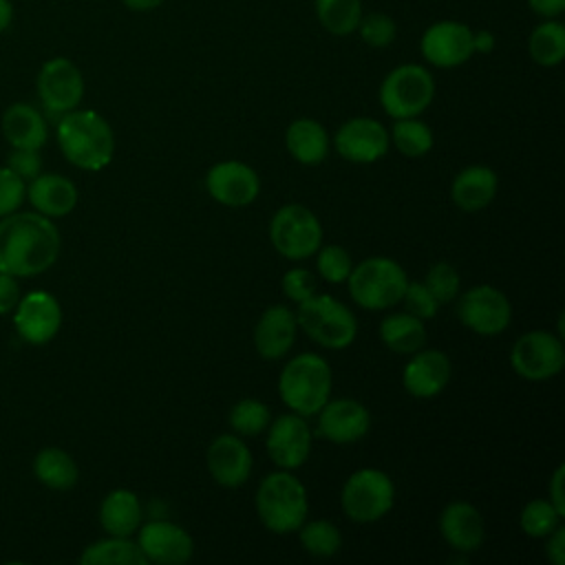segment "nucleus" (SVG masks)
Returning <instances> with one entry per match:
<instances>
[{
  "instance_id": "23",
  "label": "nucleus",
  "mask_w": 565,
  "mask_h": 565,
  "mask_svg": "<svg viewBox=\"0 0 565 565\" xmlns=\"http://www.w3.org/2000/svg\"><path fill=\"white\" fill-rule=\"evenodd\" d=\"M26 199L35 212L49 218H60L75 210L77 188L71 179L62 174L40 172L26 183Z\"/></svg>"
},
{
  "instance_id": "13",
  "label": "nucleus",
  "mask_w": 565,
  "mask_h": 565,
  "mask_svg": "<svg viewBox=\"0 0 565 565\" xmlns=\"http://www.w3.org/2000/svg\"><path fill=\"white\" fill-rule=\"evenodd\" d=\"M475 31L457 20H439L430 24L419 42L424 60L437 68H455L475 53Z\"/></svg>"
},
{
  "instance_id": "9",
  "label": "nucleus",
  "mask_w": 565,
  "mask_h": 565,
  "mask_svg": "<svg viewBox=\"0 0 565 565\" xmlns=\"http://www.w3.org/2000/svg\"><path fill=\"white\" fill-rule=\"evenodd\" d=\"M269 238L280 256L300 260L318 252L322 243V225L309 207L289 203L276 210L269 223Z\"/></svg>"
},
{
  "instance_id": "20",
  "label": "nucleus",
  "mask_w": 565,
  "mask_h": 565,
  "mask_svg": "<svg viewBox=\"0 0 565 565\" xmlns=\"http://www.w3.org/2000/svg\"><path fill=\"white\" fill-rule=\"evenodd\" d=\"M212 479L225 488H236L247 481L252 472V452L236 435H218L205 457Z\"/></svg>"
},
{
  "instance_id": "5",
  "label": "nucleus",
  "mask_w": 565,
  "mask_h": 565,
  "mask_svg": "<svg viewBox=\"0 0 565 565\" xmlns=\"http://www.w3.org/2000/svg\"><path fill=\"white\" fill-rule=\"evenodd\" d=\"M298 327L324 349H347L358 333L353 311L329 294H313L298 302Z\"/></svg>"
},
{
  "instance_id": "38",
  "label": "nucleus",
  "mask_w": 565,
  "mask_h": 565,
  "mask_svg": "<svg viewBox=\"0 0 565 565\" xmlns=\"http://www.w3.org/2000/svg\"><path fill=\"white\" fill-rule=\"evenodd\" d=\"M355 31L360 33L362 42L373 46V49H386L388 44H393V40L397 35L395 20L388 13H382V11L362 13Z\"/></svg>"
},
{
  "instance_id": "7",
  "label": "nucleus",
  "mask_w": 565,
  "mask_h": 565,
  "mask_svg": "<svg viewBox=\"0 0 565 565\" xmlns=\"http://www.w3.org/2000/svg\"><path fill=\"white\" fill-rule=\"evenodd\" d=\"M435 97V79L422 64L395 66L380 84V104L393 119L422 115Z\"/></svg>"
},
{
  "instance_id": "39",
  "label": "nucleus",
  "mask_w": 565,
  "mask_h": 565,
  "mask_svg": "<svg viewBox=\"0 0 565 565\" xmlns=\"http://www.w3.org/2000/svg\"><path fill=\"white\" fill-rule=\"evenodd\" d=\"M459 282H461L459 271L450 263H435L428 269L426 280H424V285L428 287V291L435 296V300L439 305H446L457 298Z\"/></svg>"
},
{
  "instance_id": "3",
  "label": "nucleus",
  "mask_w": 565,
  "mask_h": 565,
  "mask_svg": "<svg viewBox=\"0 0 565 565\" xmlns=\"http://www.w3.org/2000/svg\"><path fill=\"white\" fill-rule=\"evenodd\" d=\"M331 384L329 362L318 353H300L285 364L278 377V393L291 413L309 417L327 404Z\"/></svg>"
},
{
  "instance_id": "6",
  "label": "nucleus",
  "mask_w": 565,
  "mask_h": 565,
  "mask_svg": "<svg viewBox=\"0 0 565 565\" xmlns=\"http://www.w3.org/2000/svg\"><path fill=\"white\" fill-rule=\"evenodd\" d=\"M349 294L351 298L364 309H388L402 300L406 289V271L399 263L386 256H373L358 263L349 278Z\"/></svg>"
},
{
  "instance_id": "40",
  "label": "nucleus",
  "mask_w": 565,
  "mask_h": 565,
  "mask_svg": "<svg viewBox=\"0 0 565 565\" xmlns=\"http://www.w3.org/2000/svg\"><path fill=\"white\" fill-rule=\"evenodd\" d=\"M353 269V260L349 256V252L340 245H327L320 247L318 252V274L327 280V282H347L349 274Z\"/></svg>"
},
{
  "instance_id": "2",
  "label": "nucleus",
  "mask_w": 565,
  "mask_h": 565,
  "mask_svg": "<svg viewBox=\"0 0 565 565\" xmlns=\"http://www.w3.org/2000/svg\"><path fill=\"white\" fill-rule=\"evenodd\" d=\"M57 143L68 163L79 170H102L113 161L115 135L110 124L95 110L73 108L60 115Z\"/></svg>"
},
{
  "instance_id": "29",
  "label": "nucleus",
  "mask_w": 565,
  "mask_h": 565,
  "mask_svg": "<svg viewBox=\"0 0 565 565\" xmlns=\"http://www.w3.org/2000/svg\"><path fill=\"white\" fill-rule=\"evenodd\" d=\"M33 475L51 490H68L77 483L79 470L75 459L55 446L42 448L33 459Z\"/></svg>"
},
{
  "instance_id": "48",
  "label": "nucleus",
  "mask_w": 565,
  "mask_h": 565,
  "mask_svg": "<svg viewBox=\"0 0 565 565\" xmlns=\"http://www.w3.org/2000/svg\"><path fill=\"white\" fill-rule=\"evenodd\" d=\"M527 4L541 18H558L565 9V0H527Z\"/></svg>"
},
{
  "instance_id": "4",
  "label": "nucleus",
  "mask_w": 565,
  "mask_h": 565,
  "mask_svg": "<svg viewBox=\"0 0 565 565\" xmlns=\"http://www.w3.org/2000/svg\"><path fill=\"white\" fill-rule=\"evenodd\" d=\"M256 512L269 532H296L309 512L307 490L291 472H271L260 481L256 490Z\"/></svg>"
},
{
  "instance_id": "31",
  "label": "nucleus",
  "mask_w": 565,
  "mask_h": 565,
  "mask_svg": "<svg viewBox=\"0 0 565 565\" xmlns=\"http://www.w3.org/2000/svg\"><path fill=\"white\" fill-rule=\"evenodd\" d=\"M82 565H146V556L130 536H108L84 547Z\"/></svg>"
},
{
  "instance_id": "41",
  "label": "nucleus",
  "mask_w": 565,
  "mask_h": 565,
  "mask_svg": "<svg viewBox=\"0 0 565 565\" xmlns=\"http://www.w3.org/2000/svg\"><path fill=\"white\" fill-rule=\"evenodd\" d=\"M406 311L419 320H430L435 318L439 302L435 300V296L428 291V287L422 280H411L406 282V289L402 294V300Z\"/></svg>"
},
{
  "instance_id": "51",
  "label": "nucleus",
  "mask_w": 565,
  "mask_h": 565,
  "mask_svg": "<svg viewBox=\"0 0 565 565\" xmlns=\"http://www.w3.org/2000/svg\"><path fill=\"white\" fill-rule=\"evenodd\" d=\"M130 11H152L159 4H163V0H121Z\"/></svg>"
},
{
  "instance_id": "10",
  "label": "nucleus",
  "mask_w": 565,
  "mask_h": 565,
  "mask_svg": "<svg viewBox=\"0 0 565 565\" xmlns=\"http://www.w3.org/2000/svg\"><path fill=\"white\" fill-rule=\"evenodd\" d=\"M40 104L51 115H64L79 106L84 97V75L68 57L46 60L35 77Z\"/></svg>"
},
{
  "instance_id": "49",
  "label": "nucleus",
  "mask_w": 565,
  "mask_h": 565,
  "mask_svg": "<svg viewBox=\"0 0 565 565\" xmlns=\"http://www.w3.org/2000/svg\"><path fill=\"white\" fill-rule=\"evenodd\" d=\"M472 42H475V51L488 53V51H492V46H494V35L483 29V31H477V33L472 35Z\"/></svg>"
},
{
  "instance_id": "30",
  "label": "nucleus",
  "mask_w": 565,
  "mask_h": 565,
  "mask_svg": "<svg viewBox=\"0 0 565 565\" xmlns=\"http://www.w3.org/2000/svg\"><path fill=\"white\" fill-rule=\"evenodd\" d=\"M382 342L395 353H415L426 342V327L424 320L406 313L386 316L380 324Z\"/></svg>"
},
{
  "instance_id": "36",
  "label": "nucleus",
  "mask_w": 565,
  "mask_h": 565,
  "mask_svg": "<svg viewBox=\"0 0 565 565\" xmlns=\"http://www.w3.org/2000/svg\"><path fill=\"white\" fill-rule=\"evenodd\" d=\"M519 523L527 536L543 539L561 523V514L550 499H534L525 503V508L521 510Z\"/></svg>"
},
{
  "instance_id": "46",
  "label": "nucleus",
  "mask_w": 565,
  "mask_h": 565,
  "mask_svg": "<svg viewBox=\"0 0 565 565\" xmlns=\"http://www.w3.org/2000/svg\"><path fill=\"white\" fill-rule=\"evenodd\" d=\"M547 558L554 565H565V527L561 523L547 534Z\"/></svg>"
},
{
  "instance_id": "8",
  "label": "nucleus",
  "mask_w": 565,
  "mask_h": 565,
  "mask_svg": "<svg viewBox=\"0 0 565 565\" xmlns=\"http://www.w3.org/2000/svg\"><path fill=\"white\" fill-rule=\"evenodd\" d=\"M395 501V486L384 470L362 468L355 470L342 486L340 503L349 519L371 523L382 519Z\"/></svg>"
},
{
  "instance_id": "47",
  "label": "nucleus",
  "mask_w": 565,
  "mask_h": 565,
  "mask_svg": "<svg viewBox=\"0 0 565 565\" xmlns=\"http://www.w3.org/2000/svg\"><path fill=\"white\" fill-rule=\"evenodd\" d=\"M563 479H565V466H558L550 481V501L558 510V514H565V499H563Z\"/></svg>"
},
{
  "instance_id": "16",
  "label": "nucleus",
  "mask_w": 565,
  "mask_h": 565,
  "mask_svg": "<svg viewBox=\"0 0 565 565\" xmlns=\"http://www.w3.org/2000/svg\"><path fill=\"white\" fill-rule=\"evenodd\" d=\"M137 545L148 563L181 565L194 554L192 536L172 521H150L139 525Z\"/></svg>"
},
{
  "instance_id": "19",
  "label": "nucleus",
  "mask_w": 565,
  "mask_h": 565,
  "mask_svg": "<svg viewBox=\"0 0 565 565\" xmlns=\"http://www.w3.org/2000/svg\"><path fill=\"white\" fill-rule=\"evenodd\" d=\"M316 415L320 435L333 444H353L362 439L371 426L366 406L349 397L327 399V404Z\"/></svg>"
},
{
  "instance_id": "15",
  "label": "nucleus",
  "mask_w": 565,
  "mask_h": 565,
  "mask_svg": "<svg viewBox=\"0 0 565 565\" xmlns=\"http://www.w3.org/2000/svg\"><path fill=\"white\" fill-rule=\"evenodd\" d=\"M267 455L282 470L302 466L311 452V430L302 415L287 413L267 426Z\"/></svg>"
},
{
  "instance_id": "11",
  "label": "nucleus",
  "mask_w": 565,
  "mask_h": 565,
  "mask_svg": "<svg viewBox=\"0 0 565 565\" xmlns=\"http://www.w3.org/2000/svg\"><path fill=\"white\" fill-rule=\"evenodd\" d=\"M510 362L512 369L525 380H550L558 375L565 364L563 340L550 331H527L514 342Z\"/></svg>"
},
{
  "instance_id": "43",
  "label": "nucleus",
  "mask_w": 565,
  "mask_h": 565,
  "mask_svg": "<svg viewBox=\"0 0 565 565\" xmlns=\"http://www.w3.org/2000/svg\"><path fill=\"white\" fill-rule=\"evenodd\" d=\"M282 291L289 300L302 302L316 294V276L305 267H294L282 276Z\"/></svg>"
},
{
  "instance_id": "22",
  "label": "nucleus",
  "mask_w": 565,
  "mask_h": 565,
  "mask_svg": "<svg viewBox=\"0 0 565 565\" xmlns=\"http://www.w3.org/2000/svg\"><path fill=\"white\" fill-rule=\"evenodd\" d=\"M296 313L282 305H274L263 311L254 329V344L260 358L278 360L282 358L296 340Z\"/></svg>"
},
{
  "instance_id": "33",
  "label": "nucleus",
  "mask_w": 565,
  "mask_h": 565,
  "mask_svg": "<svg viewBox=\"0 0 565 565\" xmlns=\"http://www.w3.org/2000/svg\"><path fill=\"white\" fill-rule=\"evenodd\" d=\"M318 22L333 35H351L362 18L360 0H313Z\"/></svg>"
},
{
  "instance_id": "37",
  "label": "nucleus",
  "mask_w": 565,
  "mask_h": 565,
  "mask_svg": "<svg viewBox=\"0 0 565 565\" xmlns=\"http://www.w3.org/2000/svg\"><path fill=\"white\" fill-rule=\"evenodd\" d=\"M230 424L238 435L252 437V435L263 433L269 426V411L263 402L245 397L234 404V408L230 413Z\"/></svg>"
},
{
  "instance_id": "27",
  "label": "nucleus",
  "mask_w": 565,
  "mask_h": 565,
  "mask_svg": "<svg viewBox=\"0 0 565 565\" xmlns=\"http://www.w3.org/2000/svg\"><path fill=\"white\" fill-rule=\"evenodd\" d=\"M141 501L132 490L117 488L108 492L99 508V523L110 536H130L141 525Z\"/></svg>"
},
{
  "instance_id": "17",
  "label": "nucleus",
  "mask_w": 565,
  "mask_h": 565,
  "mask_svg": "<svg viewBox=\"0 0 565 565\" xmlns=\"http://www.w3.org/2000/svg\"><path fill=\"white\" fill-rule=\"evenodd\" d=\"M335 150L351 163H373L388 150V130L371 117H353L335 132Z\"/></svg>"
},
{
  "instance_id": "24",
  "label": "nucleus",
  "mask_w": 565,
  "mask_h": 565,
  "mask_svg": "<svg viewBox=\"0 0 565 565\" xmlns=\"http://www.w3.org/2000/svg\"><path fill=\"white\" fill-rule=\"evenodd\" d=\"M439 530L446 543L457 552H475L481 547L486 530L479 510L466 501H452L439 516Z\"/></svg>"
},
{
  "instance_id": "26",
  "label": "nucleus",
  "mask_w": 565,
  "mask_h": 565,
  "mask_svg": "<svg viewBox=\"0 0 565 565\" xmlns=\"http://www.w3.org/2000/svg\"><path fill=\"white\" fill-rule=\"evenodd\" d=\"M497 174L488 166L463 168L450 185L452 203L463 212H479L492 203L497 194Z\"/></svg>"
},
{
  "instance_id": "14",
  "label": "nucleus",
  "mask_w": 565,
  "mask_h": 565,
  "mask_svg": "<svg viewBox=\"0 0 565 565\" xmlns=\"http://www.w3.org/2000/svg\"><path fill=\"white\" fill-rule=\"evenodd\" d=\"M11 313L18 335L35 347L51 342L62 327V307L57 298L42 289L20 296Z\"/></svg>"
},
{
  "instance_id": "28",
  "label": "nucleus",
  "mask_w": 565,
  "mask_h": 565,
  "mask_svg": "<svg viewBox=\"0 0 565 565\" xmlns=\"http://www.w3.org/2000/svg\"><path fill=\"white\" fill-rule=\"evenodd\" d=\"M285 143L289 154L305 166L322 163L329 154V135L324 126L309 117H300L289 124Z\"/></svg>"
},
{
  "instance_id": "12",
  "label": "nucleus",
  "mask_w": 565,
  "mask_h": 565,
  "mask_svg": "<svg viewBox=\"0 0 565 565\" xmlns=\"http://www.w3.org/2000/svg\"><path fill=\"white\" fill-rule=\"evenodd\" d=\"M457 316L470 331L479 335H497L508 329L512 307L503 291L492 285H477L459 298Z\"/></svg>"
},
{
  "instance_id": "35",
  "label": "nucleus",
  "mask_w": 565,
  "mask_h": 565,
  "mask_svg": "<svg viewBox=\"0 0 565 565\" xmlns=\"http://www.w3.org/2000/svg\"><path fill=\"white\" fill-rule=\"evenodd\" d=\"M298 530H300V543L311 556L329 558L342 547L340 530L327 519L302 523Z\"/></svg>"
},
{
  "instance_id": "50",
  "label": "nucleus",
  "mask_w": 565,
  "mask_h": 565,
  "mask_svg": "<svg viewBox=\"0 0 565 565\" xmlns=\"http://www.w3.org/2000/svg\"><path fill=\"white\" fill-rule=\"evenodd\" d=\"M13 22V4L11 0H0V33L7 31Z\"/></svg>"
},
{
  "instance_id": "18",
  "label": "nucleus",
  "mask_w": 565,
  "mask_h": 565,
  "mask_svg": "<svg viewBox=\"0 0 565 565\" xmlns=\"http://www.w3.org/2000/svg\"><path fill=\"white\" fill-rule=\"evenodd\" d=\"M207 194L221 205L243 207L249 205L260 190L258 174L243 161H218L207 170L205 177Z\"/></svg>"
},
{
  "instance_id": "45",
  "label": "nucleus",
  "mask_w": 565,
  "mask_h": 565,
  "mask_svg": "<svg viewBox=\"0 0 565 565\" xmlns=\"http://www.w3.org/2000/svg\"><path fill=\"white\" fill-rule=\"evenodd\" d=\"M20 296L22 294H20L18 278L0 271V316L11 313L20 300Z\"/></svg>"
},
{
  "instance_id": "21",
  "label": "nucleus",
  "mask_w": 565,
  "mask_h": 565,
  "mask_svg": "<svg viewBox=\"0 0 565 565\" xmlns=\"http://www.w3.org/2000/svg\"><path fill=\"white\" fill-rule=\"evenodd\" d=\"M450 360L437 349H419L411 353L404 366V388L415 397H433L441 393L450 380Z\"/></svg>"
},
{
  "instance_id": "34",
  "label": "nucleus",
  "mask_w": 565,
  "mask_h": 565,
  "mask_svg": "<svg viewBox=\"0 0 565 565\" xmlns=\"http://www.w3.org/2000/svg\"><path fill=\"white\" fill-rule=\"evenodd\" d=\"M391 141L402 154L415 159L426 154L433 148V130L417 117L395 119L391 130Z\"/></svg>"
},
{
  "instance_id": "44",
  "label": "nucleus",
  "mask_w": 565,
  "mask_h": 565,
  "mask_svg": "<svg viewBox=\"0 0 565 565\" xmlns=\"http://www.w3.org/2000/svg\"><path fill=\"white\" fill-rule=\"evenodd\" d=\"M7 168L15 172L24 183L35 179L42 172V157L40 150L29 148H13L7 157Z\"/></svg>"
},
{
  "instance_id": "42",
  "label": "nucleus",
  "mask_w": 565,
  "mask_h": 565,
  "mask_svg": "<svg viewBox=\"0 0 565 565\" xmlns=\"http://www.w3.org/2000/svg\"><path fill=\"white\" fill-rule=\"evenodd\" d=\"M26 199V183L7 166L0 168V218L13 214Z\"/></svg>"
},
{
  "instance_id": "32",
  "label": "nucleus",
  "mask_w": 565,
  "mask_h": 565,
  "mask_svg": "<svg viewBox=\"0 0 565 565\" xmlns=\"http://www.w3.org/2000/svg\"><path fill=\"white\" fill-rule=\"evenodd\" d=\"M527 51L539 66L561 64L565 57V26L554 18H545V22L530 33Z\"/></svg>"
},
{
  "instance_id": "1",
  "label": "nucleus",
  "mask_w": 565,
  "mask_h": 565,
  "mask_svg": "<svg viewBox=\"0 0 565 565\" xmlns=\"http://www.w3.org/2000/svg\"><path fill=\"white\" fill-rule=\"evenodd\" d=\"M62 236L40 212H13L0 218V271L31 278L55 265Z\"/></svg>"
},
{
  "instance_id": "25",
  "label": "nucleus",
  "mask_w": 565,
  "mask_h": 565,
  "mask_svg": "<svg viewBox=\"0 0 565 565\" xmlns=\"http://www.w3.org/2000/svg\"><path fill=\"white\" fill-rule=\"evenodd\" d=\"M2 135L9 141L11 148H29V150H40L46 143L49 128L44 115L26 104V102H15L2 113Z\"/></svg>"
}]
</instances>
